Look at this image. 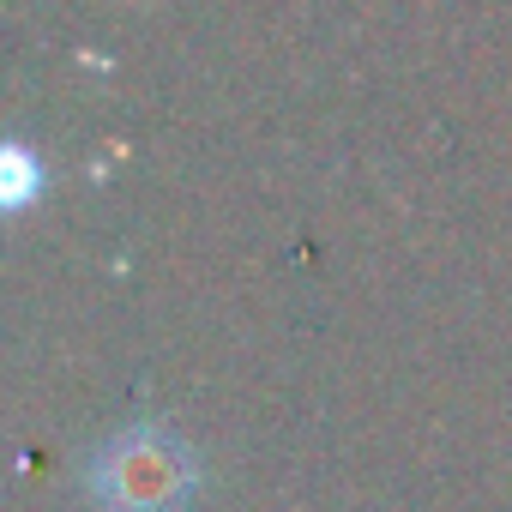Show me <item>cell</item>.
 Here are the masks:
<instances>
[{
    "mask_svg": "<svg viewBox=\"0 0 512 512\" xmlns=\"http://www.w3.org/2000/svg\"><path fill=\"white\" fill-rule=\"evenodd\" d=\"M199 482V452L169 422H127L85 464V494L97 512H187Z\"/></svg>",
    "mask_w": 512,
    "mask_h": 512,
    "instance_id": "obj_1",
    "label": "cell"
},
{
    "mask_svg": "<svg viewBox=\"0 0 512 512\" xmlns=\"http://www.w3.org/2000/svg\"><path fill=\"white\" fill-rule=\"evenodd\" d=\"M7 169H13V181H7V205L19 211V205L31 199V175H37V163H31L25 145H13V151H7Z\"/></svg>",
    "mask_w": 512,
    "mask_h": 512,
    "instance_id": "obj_2",
    "label": "cell"
}]
</instances>
